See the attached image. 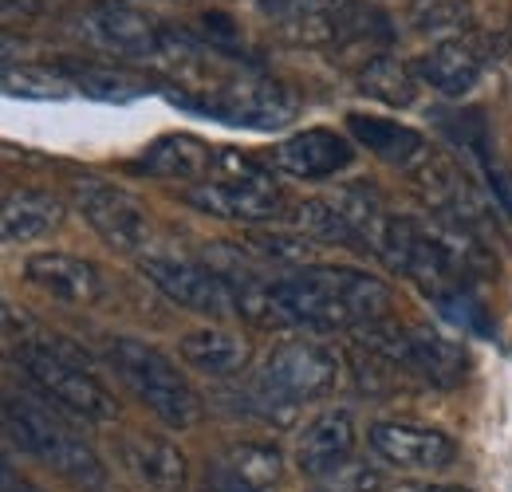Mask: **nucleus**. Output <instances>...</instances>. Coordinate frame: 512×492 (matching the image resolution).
I'll list each match as a JSON object with an SVG mask.
<instances>
[{
    "label": "nucleus",
    "instance_id": "nucleus-1",
    "mask_svg": "<svg viewBox=\"0 0 512 492\" xmlns=\"http://www.w3.org/2000/svg\"><path fill=\"white\" fill-rule=\"evenodd\" d=\"M272 296L292 327L308 331H363L371 323H383L394 304V292L379 276L331 264H308L292 276L272 280Z\"/></svg>",
    "mask_w": 512,
    "mask_h": 492
},
{
    "label": "nucleus",
    "instance_id": "nucleus-2",
    "mask_svg": "<svg viewBox=\"0 0 512 492\" xmlns=\"http://www.w3.org/2000/svg\"><path fill=\"white\" fill-rule=\"evenodd\" d=\"M16 363L24 367L28 382L71 418L103 426L119 418V402L115 394L99 382V374L91 370L87 355H79L67 339H48L40 327L32 335L20 339L16 347Z\"/></svg>",
    "mask_w": 512,
    "mask_h": 492
},
{
    "label": "nucleus",
    "instance_id": "nucleus-3",
    "mask_svg": "<svg viewBox=\"0 0 512 492\" xmlns=\"http://www.w3.org/2000/svg\"><path fill=\"white\" fill-rule=\"evenodd\" d=\"M339 378V359L316 339H284L268 351L260 378L245 394L249 410L260 414L264 422L292 426L304 402L323 398Z\"/></svg>",
    "mask_w": 512,
    "mask_h": 492
},
{
    "label": "nucleus",
    "instance_id": "nucleus-4",
    "mask_svg": "<svg viewBox=\"0 0 512 492\" xmlns=\"http://www.w3.org/2000/svg\"><path fill=\"white\" fill-rule=\"evenodd\" d=\"M4 437L44 461L52 473H60L64 481H71L83 492H103L107 489V469L99 461V453L64 426V418H56L52 406L28 398V394H8L4 398Z\"/></svg>",
    "mask_w": 512,
    "mask_h": 492
},
{
    "label": "nucleus",
    "instance_id": "nucleus-5",
    "mask_svg": "<svg viewBox=\"0 0 512 492\" xmlns=\"http://www.w3.org/2000/svg\"><path fill=\"white\" fill-rule=\"evenodd\" d=\"M182 201L197 213L241 221V225H264L284 213V189L280 182L241 150L217 146V166L201 185L182 189Z\"/></svg>",
    "mask_w": 512,
    "mask_h": 492
},
{
    "label": "nucleus",
    "instance_id": "nucleus-6",
    "mask_svg": "<svg viewBox=\"0 0 512 492\" xmlns=\"http://www.w3.org/2000/svg\"><path fill=\"white\" fill-rule=\"evenodd\" d=\"M111 367L123 378L130 394L170 430H193L201 422V398L186 382V374L174 367L158 347L142 343V339H115L111 343Z\"/></svg>",
    "mask_w": 512,
    "mask_h": 492
},
{
    "label": "nucleus",
    "instance_id": "nucleus-7",
    "mask_svg": "<svg viewBox=\"0 0 512 492\" xmlns=\"http://www.w3.org/2000/svg\"><path fill=\"white\" fill-rule=\"evenodd\" d=\"M410 178L422 189V201L430 205V213H434L438 225L457 229V233H469V237L493 245V237H497L493 209H489L485 193L469 182V174H465L449 154L430 150V154L410 170Z\"/></svg>",
    "mask_w": 512,
    "mask_h": 492
},
{
    "label": "nucleus",
    "instance_id": "nucleus-8",
    "mask_svg": "<svg viewBox=\"0 0 512 492\" xmlns=\"http://www.w3.org/2000/svg\"><path fill=\"white\" fill-rule=\"evenodd\" d=\"M359 343H367L375 355H383L386 363L410 370L418 378H426L438 390H453L465 382L469 374V355L430 327H390V323H371L363 331H355Z\"/></svg>",
    "mask_w": 512,
    "mask_h": 492
},
{
    "label": "nucleus",
    "instance_id": "nucleus-9",
    "mask_svg": "<svg viewBox=\"0 0 512 492\" xmlns=\"http://www.w3.org/2000/svg\"><path fill=\"white\" fill-rule=\"evenodd\" d=\"M170 103L197 111L205 119L229 126H249V130H284L296 119L300 103L292 91H284L272 79H237V83H221L209 95H186V91H170Z\"/></svg>",
    "mask_w": 512,
    "mask_h": 492
},
{
    "label": "nucleus",
    "instance_id": "nucleus-10",
    "mask_svg": "<svg viewBox=\"0 0 512 492\" xmlns=\"http://www.w3.org/2000/svg\"><path fill=\"white\" fill-rule=\"evenodd\" d=\"M79 28L99 52H107V56L123 63L166 60L170 48H174V28H162L154 16H146L142 8L123 4V0L91 4L83 12Z\"/></svg>",
    "mask_w": 512,
    "mask_h": 492
},
{
    "label": "nucleus",
    "instance_id": "nucleus-11",
    "mask_svg": "<svg viewBox=\"0 0 512 492\" xmlns=\"http://www.w3.org/2000/svg\"><path fill=\"white\" fill-rule=\"evenodd\" d=\"M71 197H75V209L87 217V225L115 252H134V256L146 252L150 213L130 189L103 182V178H75Z\"/></svg>",
    "mask_w": 512,
    "mask_h": 492
},
{
    "label": "nucleus",
    "instance_id": "nucleus-12",
    "mask_svg": "<svg viewBox=\"0 0 512 492\" xmlns=\"http://www.w3.org/2000/svg\"><path fill=\"white\" fill-rule=\"evenodd\" d=\"M142 276L178 308L209 315V319H229L237 315V300L229 280L201 260L186 256H142Z\"/></svg>",
    "mask_w": 512,
    "mask_h": 492
},
{
    "label": "nucleus",
    "instance_id": "nucleus-13",
    "mask_svg": "<svg viewBox=\"0 0 512 492\" xmlns=\"http://www.w3.org/2000/svg\"><path fill=\"white\" fill-rule=\"evenodd\" d=\"M351 162H355V142H347L331 126H308V130L284 138L280 146H272V166L284 178H300V182L335 178Z\"/></svg>",
    "mask_w": 512,
    "mask_h": 492
},
{
    "label": "nucleus",
    "instance_id": "nucleus-14",
    "mask_svg": "<svg viewBox=\"0 0 512 492\" xmlns=\"http://www.w3.org/2000/svg\"><path fill=\"white\" fill-rule=\"evenodd\" d=\"M489 60H493V40L481 36V32H469V36L434 44L414 67H418L426 87H434L446 99H461V95H469L477 87V79L485 75Z\"/></svg>",
    "mask_w": 512,
    "mask_h": 492
},
{
    "label": "nucleus",
    "instance_id": "nucleus-15",
    "mask_svg": "<svg viewBox=\"0 0 512 492\" xmlns=\"http://www.w3.org/2000/svg\"><path fill=\"white\" fill-rule=\"evenodd\" d=\"M371 449L398 465V469H414V473H434L446 469L457 457L453 437L430 426H414V422H379L371 426Z\"/></svg>",
    "mask_w": 512,
    "mask_h": 492
},
{
    "label": "nucleus",
    "instance_id": "nucleus-16",
    "mask_svg": "<svg viewBox=\"0 0 512 492\" xmlns=\"http://www.w3.org/2000/svg\"><path fill=\"white\" fill-rule=\"evenodd\" d=\"M213 166H217V146L201 142L197 134H162L134 162V170H142L154 182L178 185V193L205 182L213 174Z\"/></svg>",
    "mask_w": 512,
    "mask_h": 492
},
{
    "label": "nucleus",
    "instance_id": "nucleus-17",
    "mask_svg": "<svg viewBox=\"0 0 512 492\" xmlns=\"http://www.w3.org/2000/svg\"><path fill=\"white\" fill-rule=\"evenodd\" d=\"M24 276L52 300L64 304H95L103 296V276L91 260L71 252H36L24 260Z\"/></svg>",
    "mask_w": 512,
    "mask_h": 492
},
{
    "label": "nucleus",
    "instance_id": "nucleus-18",
    "mask_svg": "<svg viewBox=\"0 0 512 492\" xmlns=\"http://www.w3.org/2000/svg\"><path fill=\"white\" fill-rule=\"evenodd\" d=\"M260 12L296 44L331 48L351 0H256Z\"/></svg>",
    "mask_w": 512,
    "mask_h": 492
},
{
    "label": "nucleus",
    "instance_id": "nucleus-19",
    "mask_svg": "<svg viewBox=\"0 0 512 492\" xmlns=\"http://www.w3.org/2000/svg\"><path fill=\"white\" fill-rule=\"evenodd\" d=\"M355 418L347 410H327L316 422H308L300 441H296V469L304 477H323L331 469H339L343 461H351L355 453Z\"/></svg>",
    "mask_w": 512,
    "mask_h": 492
},
{
    "label": "nucleus",
    "instance_id": "nucleus-20",
    "mask_svg": "<svg viewBox=\"0 0 512 492\" xmlns=\"http://www.w3.org/2000/svg\"><path fill=\"white\" fill-rule=\"evenodd\" d=\"M119 453H123L130 473L154 492L186 489V457H182V449L174 441H166L158 433L134 430L119 441Z\"/></svg>",
    "mask_w": 512,
    "mask_h": 492
},
{
    "label": "nucleus",
    "instance_id": "nucleus-21",
    "mask_svg": "<svg viewBox=\"0 0 512 492\" xmlns=\"http://www.w3.org/2000/svg\"><path fill=\"white\" fill-rule=\"evenodd\" d=\"M60 221H64V205L48 189L20 185V189L4 193V205H0V237H4V245L40 241V237L56 233Z\"/></svg>",
    "mask_w": 512,
    "mask_h": 492
},
{
    "label": "nucleus",
    "instance_id": "nucleus-22",
    "mask_svg": "<svg viewBox=\"0 0 512 492\" xmlns=\"http://www.w3.org/2000/svg\"><path fill=\"white\" fill-rule=\"evenodd\" d=\"M347 130L359 146H367V154L383 158L386 166H398V170H414L430 146L426 138L406 123H394V119H375V115H347Z\"/></svg>",
    "mask_w": 512,
    "mask_h": 492
},
{
    "label": "nucleus",
    "instance_id": "nucleus-23",
    "mask_svg": "<svg viewBox=\"0 0 512 492\" xmlns=\"http://www.w3.org/2000/svg\"><path fill=\"white\" fill-rule=\"evenodd\" d=\"M178 351H182L186 367L201 370L209 378H237V374H245L249 359H253L249 339H241L233 331H217V327L190 331Z\"/></svg>",
    "mask_w": 512,
    "mask_h": 492
},
{
    "label": "nucleus",
    "instance_id": "nucleus-24",
    "mask_svg": "<svg viewBox=\"0 0 512 492\" xmlns=\"http://www.w3.org/2000/svg\"><path fill=\"white\" fill-rule=\"evenodd\" d=\"M217 485L225 489H272L284 473V457L272 445L241 441L217 457Z\"/></svg>",
    "mask_w": 512,
    "mask_h": 492
},
{
    "label": "nucleus",
    "instance_id": "nucleus-25",
    "mask_svg": "<svg viewBox=\"0 0 512 492\" xmlns=\"http://www.w3.org/2000/svg\"><path fill=\"white\" fill-rule=\"evenodd\" d=\"M418 87H422V75L418 67L398 56H375V60L359 63V91L383 107H394V111H406L414 107L418 99Z\"/></svg>",
    "mask_w": 512,
    "mask_h": 492
},
{
    "label": "nucleus",
    "instance_id": "nucleus-26",
    "mask_svg": "<svg viewBox=\"0 0 512 492\" xmlns=\"http://www.w3.org/2000/svg\"><path fill=\"white\" fill-rule=\"evenodd\" d=\"M71 87L83 91L87 99H99V103H130V99H142L150 95V83L134 71L123 67H111V63H60Z\"/></svg>",
    "mask_w": 512,
    "mask_h": 492
},
{
    "label": "nucleus",
    "instance_id": "nucleus-27",
    "mask_svg": "<svg viewBox=\"0 0 512 492\" xmlns=\"http://www.w3.org/2000/svg\"><path fill=\"white\" fill-rule=\"evenodd\" d=\"M453 126H457L461 146H465V150L477 158V166L485 170L493 197L512 213V170L501 162V154H497V146H493V134H489V123L481 119V111H461Z\"/></svg>",
    "mask_w": 512,
    "mask_h": 492
},
{
    "label": "nucleus",
    "instance_id": "nucleus-28",
    "mask_svg": "<svg viewBox=\"0 0 512 492\" xmlns=\"http://www.w3.org/2000/svg\"><path fill=\"white\" fill-rule=\"evenodd\" d=\"M406 24L418 32V36H430V40H457V36H469L477 32V12L469 0H410L406 4Z\"/></svg>",
    "mask_w": 512,
    "mask_h": 492
},
{
    "label": "nucleus",
    "instance_id": "nucleus-29",
    "mask_svg": "<svg viewBox=\"0 0 512 492\" xmlns=\"http://www.w3.org/2000/svg\"><path fill=\"white\" fill-rule=\"evenodd\" d=\"M0 87L8 99H40V103H60L71 99L75 87L60 67H36V63H4L0 71Z\"/></svg>",
    "mask_w": 512,
    "mask_h": 492
},
{
    "label": "nucleus",
    "instance_id": "nucleus-30",
    "mask_svg": "<svg viewBox=\"0 0 512 492\" xmlns=\"http://www.w3.org/2000/svg\"><path fill=\"white\" fill-rule=\"evenodd\" d=\"M438 311H442L446 319H453L461 331H469V335H481V339L493 335V323H489V315H485V304L473 296V288H457L453 296L438 300Z\"/></svg>",
    "mask_w": 512,
    "mask_h": 492
},
{
    "label": "nucleus",
    "instance_id": "nucleus-31",
    "mask_svg": "<svg viewBox=\"0 0 512 492\" xmlns=\"http://www.w3.org/2000/svg\"><path fill=\"white\" fill-rule=\"evenodd\" d=\"M379 489V473L363 461H343L339 469L316 477V489L312 492H375Z\"/></svg>",
    "mask_w": 512,
    "mask_h": 492
},
{
    "label": "nucleus",
    "instance_id": "nucleus-32",
    "mask_svg": "<svg viewBox=\"0 0 512 492\" xmlns=\"http://www.w3.org/2000/svg\"><path fill=\"white\" fill-rule=\"evenodd\" d=\"M4 4V20H36V16H52L64 0H0Z\"/></svg>",
    "mask_w": 512,
    "mask_h": 492
},
{
    "label": "nucleus",
    "instance_id": "nucleus-33",
    "mask_svg": "<svg viewBox=\"0 0 512 492\" xmlns=\"http://www.w3.org/2000/svg\"><path fill=\"white\" fill-rule=\"evenodd\" d=\"M418 492H469V489H461V485H438V489H418Z\"/></svg>",
    "mask_w": 512,
    "mask_h": 492
},
{
    "label": "nucleus",
    "instance_id": "nucleus-34",
    "mask_svg": "<svg viewBox=\"0 0 512 492\" xmlns=\"http://www.w3.org/2000/svg\"><path fill=\"white\" fill-rule=\"evenodd\" d=\"M213 492H264V489H225V485H217Z\"/></svg>",
    "mask_w": 512,
    "mask_h": 492
}]
</instances>
